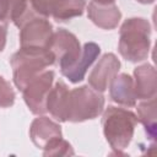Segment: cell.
<instances>
[{
	"instance_id": "ac0fdd59",
	"label": "cell",
	"mask_w": 157,
	"mask_h": 157,
	"mask_svg": "<svg viewBox=\"0 0 157 157\" xmlns=\"http://www.w3.org/2000/svg\"><path fill=\"white\" fill-rule=\"evenodd\" d=\"M43 155L45 157H52V156H72L74 150L71 145L61 137L54 139L50 141L44 148H43Z\"/></svg>"
},
{
	"instance_id": "8992f818",
	"label": "cell",
	"mask_w": 157,
	"mask_h": 157,
	"mask_svg": "<svg viewBox=\"0 0 157 157\" xmlns=\"http://www.w3.org/2000/svg\"><path fill=\"white\" fill-rule=\"evenodd\" d=\"M48 49L54 54L55 64L59 65L61 72L77 60L82 50L76 36L66 29H58L53 33Z\"/></svg>"
},
{
	"instance_id": "7c38bea8",
	"label": "cell",
	"mask_w": 157,
	"mask_h": 157,
	"mask_svg": "<svg viewBox=\"0 0 157 157\" xmlns=\"http://www.w3.org/2000/svg\"><path fill=\"white\" fill-rule=\"evenodd\" d=\"M87 13L90 20L102 29L115 28L121 18V12L114 2L98 4L91 1L87 9Z\"/></svg>"
},
{
	"instance_id": "2e32d148",
	"label": "cell",
	"mask_w": 157,
	"mask_h": 157,
	"mask_svg": "<svg viewBox=\"0 0 157 157\" xmlns=\"http://www.w3.org/2000/svg\"><path fill=\"white\" fill-rule=\"evenodd\" d=\"M31 4L27 0H0V23L13 22L17 25Z\"/></svg>"
},
{
	"instance_id": "ba28073f",
	"label": "cell",
	"mask_w": 157,
	"mask_h": 157,
	"mask_svg": "<svg viewBox=\"0 0 157 157\" xmlns=\"http://www.w3.org/2000/svg\"><path fill=\"white\" fill-rule=\"evenodd\" d=\"M53 82L54 71L45 70L29 81L22 90L25 103L33 114L42 115L47 113V98L53 87Z\"/></svg>"
},
{
	"instance_id": "7a4b0ae2",
	"label": "cell",
	"mask_w": 157,
	"mask_h": 157,
	"mask_svg": "<svg viewBox=\"0 0 157 157\" xmlns=\"http://www.w3.org/2000/svg\"><path fill=\"white\" fill-rule=\"evenodd\" d=\"M151 26L147 20L132 17L124 21L119 31L118 50L120 55L131 63H137L147 58L150 52Z\"/></svg>"
},
{
	"instance_id": "7402d4cb",
	"label": "cell",
	"mask_w": 157,
	"mask_h": 157,
	"mask_svg": "<svg viewBox=\"0 0 157 157\" xmlns=\"http://www.w3.org/2000/svg\"><path fill=\"white\" fill-rule=\"evenodd\" d=\"M136 1H139V2H141V4H151V2H153L155 0H136Z\"/></svg>"
},
{
	"instance_id": "52a82bcc",
	"label": "cell",
	"mask_w": 157,
	"mask_h": 157,
	"mask_svg": "<svg viewBox=\"0 0 157 157\" xmlns=\"http://www.w3.org/2000/svg\"><path fill=\"white\" fill-rule=\"evenodd\" d=\"M32 9L43 17H53L56 22H66L83 13L85 0H31Z\"/></svg>"
},
{
	"instance_id": "d6986e66",
	"label": "cell",
	"mask_w": 157,
	"mask_h": 157,
	"mask_svg": "<svg viewBox=\"0 0 157 157\" xmlns=\"http://www.w3.org/2000/svg\"><path fill=\"white\" fill-rule=\"evenodd\" d=\"M15 91L9 81L0 76V108H9L15 103Z\"/></svg>"
},
{
	"instance_id": "277c9868",
	"label": "cell",
	"mask_w": 157,
	"mask_h": 157,
	"mask_svg": "<svg viewBox=\"0 0 157 157\" xmlns=\"http://www.w3.org/2000/svg\"><path fill=\"white\" fill-rule=\"evenodd\" d=\"M104 107V97L102 92L96 91L91 86H81L69 90L65 121L80 123L97 118Z\"/></svg>"
},
{
	"instance_id": "6da1fadb",
	"label": "cell",
	"mask_w": 157,
	"mask_h": 157,
	"mask_svg": "<svg viewBox=\"0 0 157 157\" xmlns=\"http://www.w3.org/2000/svg\"><path fill=\"white\" fill-rule=\"evenodd\" d=\"M13 82L16 87L22 91L29 81L45 71V67L55 64L54 54L48 48L21 47L11 59Z\"/></svg>"
},
{
	"instance_id": "5bb4252c",
	"label": "cell",
	"mask_w": 157,
	"mask_h": 157,
	"mask_svg": "<svg viewBox=\"0 0 157 157\" xmlns=\"http://www.w3.org/2000/svg\"><path fill=\"white\" fill-rule=\"evenodd\" d=\"M109 94L113 102L123 107H134L136 96L134 90V80L128 74L117 75L109 85Z\"/></svg>"
},
{
	"instance_id": "4fadbf2b",
	"label": "cell",
	"mask_w": 157,
	"mask_h": 157,
	"mask_svg": "<svg viewBox=\"0 0 157 157\" xmlns=\"http://www.w3.org/2000/svg\"><path fill=\"white\" fill-rule=\"evenodd\" d=\"M134 90L136 99H150L156 97L157 76L156 70L150 64H144L134 70Z\"/></svg>"
},
{
	"instance_id": "ffe728a7",
	"label": "cell",
	"mask_w": 157,
	"mask_h": 157,
	"mask_svg": "<svg viewBox=\"0 0 157 157\" xmlns=\"http://www.w3.org/2000/svg\"><path fill=\"white\" fill-rule=\"evenodd\" d=\"M6 36H7V28L6 25L0 23V53L4 50L6 44Z\"/></svg>"
},
{
	"instance_id": "5b68a950",
	"label": "cell",
	"mask_w": 157,
	"mask_h": 157,
	"mask_svg": "<svg viewBox=\"0 0 157 157\" xmlns=\"http://www.w3.org/2000/svg\"><path fill=\"white\" fill-rule=\"evenodd\" d=\"M16 26L20 28L21 47L48 48L54 33L53 25L47 17L38 15L32 6Z\"/></svg>"
},
{
	"instance_id": "8fae6325",
	"label": "cell",
	"mask_w": 157,
	"mask_h": 157,
	"mask_svg": "<svg viewBox=\"0 0 157 157\" xmlns=\"http://www.w3.org/2000/svg\"><path fill=\"white\" fill-rule=\"evenodd\" d=\"M101 53V48L98 44L93 43V42H88L85 43L81 50L80 56L77 58V60L65 71H63V76H65L66 78H69V81H71L72 83L80 82L83 80L88 67L92 65V63L97 59V56Z\"/></svg>"
},
{
	"instance_id": "30bf717a",
	"label": "cell",
	"mask_w": 157,
	"mask_h": 157,
	"mask_svg": "<svg viewBox=\"0 0 157 157\" xmlns=\"http://www.w3.org/2000/svg\"><path fill=\"white\" fill-rule=\"evenodd\" d=\"M61 128L59 124L49 119L48 117L36 118L29 126V137L38 148H44L54 139L61 137Z\"/></svg>"
},
{
	"instance_id": "9a60e30c",
	"label": "cell",
	"mask_w": 157,
	"mask_h": 157,
	"mask_svg": "<svg viewBox=\"0 0 157 157\" xmlns=\"http://www.w3.org/2000/svg\"><path fill=\"white\" fill-rule=\"evenodd\" d=\"M69 87L65 82L58 81L52 87L47 98V112L58 121H65V107Z\"/></svg>"
},
{
	"instance_id": "e0dca14e",
	"label": "cell",
	"mask_w": 157,
	"mask_h": 157,
	"mask_svg": "<svg viewBox=\"0 0 157 157\" xmlns=\"http://www.w3.org/2000/svg\"><path fill=\"white\" fill-rule=\"evenodd\" d=\"M137 121H140L146 130L148 139L153 140L156 136V121H157V103L156 97L144 99L137 105Z\"/></svg>"
},
{
	"instance_id": "9c48e42d",
	"label": "cell",
	"mask_w": 157,
	"mask_h": 157,
	"mask_svg": "<svg viewBox=\"0 0 157 157\" xmlns=\"http://www.w3.org/2000/svg\"><path fill=\"white\" fill-rule=\"evenodd\" d=\"M120 61L113 53L104 54L88 75V85L98 92H104L118 75Z\"/></svg>"
},
{
	"instance_id": "44dd1931",
	"label": "cell",
	"mask_w": 157,
	"mask_h": 157,
	"mask_svg": "<svg viewBox=\"0 0 157 157\" xmlns=\"http://www.w3.org/2000/svg\"><path fill=\"white\" fill-rule=\"evenodd\" d=\"M94 2H98V4H110V2H114V0H92Z\"/></svg>"
},
{
	"instance_id": "3957f363",
	"label": "cell",
	"mask_w": 157,
	"mask_h": 157,
	"mask_svg": "<svg viewBox=\"0 0 157 157\" xmlns=\"http://www.w3.org/2000/svg\"><path fill=\"white\" fill-rule=\"evenodd\" d=\"M136 124L137 117L132 112L113 105L105 108L102 115L103 134L117 155H120L121 151L129 146Z\"/></svg>"
}]
</instances>
